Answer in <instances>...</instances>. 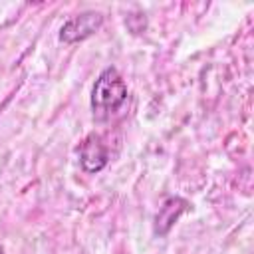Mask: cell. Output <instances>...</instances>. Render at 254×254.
<instances>
[{
	"mask_svg": "<svg viewBox=\"0 0 254 254\" xmlns=\"http://www.w3.org/2000/svg\"><path fill=\"white\" fill-rule=\"evenodd\" d=\"M127 101V85L115 67H105L91 89V109L97 121L115 115Z\"/></svg>",
	"mask_w": 254,
	"mask_h": 254,
	"instance_id": "1",
	"label": "cell"
},
{
	"mask_svg": "<svg viewBox=\"0 0 254 254\" xmlns=\"http://www.w3.org/2000/svg\"><path fill=\"white\" fill-rule=\"evenodd\" d=\"M103 24V16L99 12H81L77 16H71L60 30V40L65 44H75L91 34H95Z\"/></svg>",
	"mask_w": 254,
	"mask_h": 254,
	"instance_id": "2",
	"label": "cell"
},
{
	"mask_svg": "<svg viewBox=\"0 0 254 254\" xmlns=\"http://www.w3.org/2000/svg\"><path fill=\"white\" fill-rule=\"evenodd\" d=\"M79 161L87 173H99L107 165L109 151H107V147L99 135L91 133L83 139V143L79 147Z\"/></svg>",
	"mask_w": 254,
	"mask_h": 254,
	"instance_id": "3",
	"label": "cell"
},
{
	"mask_svg": "<svg viewBox=\"0 0 254 254\" xmlns=\"http://www.w3.org/2000/svg\"><path fill=\"white\" fill-rule=\"evenodd\" d=\"M181 200H183V198H169V200H165V204L161 206V210H159V214H157V232H159V234H165V232L173 226V222L179 218V214L187 208V200H185L181 206H177Z\"/></svg>",
	"mask_w": 254,
	"mask_h": 254,
	"instance_id": "4",
	"label": "cell"
},
{
	"mask_svg": "<svg viewBox=\"0 0 254 254\" xmlns=\"http://www.w3.org/2000/svg\"><path fill=\"white\" fill-rule=\"evenodd\" d=\"M0 254H4V252H2V248H0Z\"/></svg>",
	"mask_w": 254,
	"mask_h": 254,
	"instance_id": "5",
	"label": "cell"
}]
</instances>
